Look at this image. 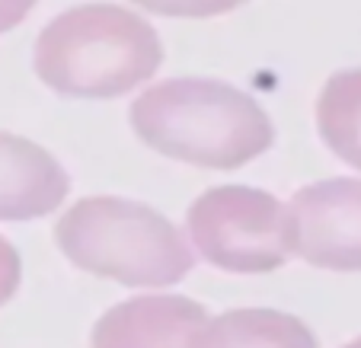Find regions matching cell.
<instances>
[{
  "mask_svg": "<svg viewBox=\"0 0 361 348\" xmlns=\"http://www.w3.org/2000/svg\"><path fill=\"white\" fill-rule=\"evenodd\" d=\"M128 122L150 151L202 170H240L275 141L259 99L208 77H173L131 103Z\"/></svg>",
  "mask_w": 361,
  "mask_h": 348,
  "instance_id": "cell-1",
  "label": "cell"
},
{
  "mask_svg": "<svg viewBox=\"0 0 361 348\" xmlns=\"http://www.w3.org/2000/svg\"><path fill=\"white\" fill-rule=\"evenodd\" d=\"M164 64V42L141 13L118 4H83L48 20L35 42V74L74 99H118Z\"/></svg>",
  "mask_w": 361,
  "mask_h": 348,
  "instance_id": "cell-2",
  "label": "cell"
},
{
  "mask_svg": "<svg viewBox=\"0 0 361 348\" xmlns=\"http://www.w3.org/2000/svg\"><path fill=\"white\" fill-rule=\"evenodd\" d=\"M55 240L71 266L125 287H173L195 266L189 237L135 198H80L58 218Z\"/></svg>",
  "mask_w": 361,
  "mask_h": 348,
  "instance_id": "cell-3",
  "label": "cell"
},
{
  "mask_svg": "<svg viewBox=\"0 0 361 348\" xmlns=\"http://www.w3.org/2000/svg\"><path fill=\"white\" fill-rule=\"evenodd\" d=\"M185 237L192 249L221 272H275L291 256L288 201L256 185H218L192 201Z\"/></svg>",
  "mask_w": 361,
  "mask_h": 348,
  "instance_id": "cell-4",
  "label": "cell"
},
{
  "mask_svg": "<svg viewBox=\"0 0 361 348\" xmlns=\"http://www.w3.org/2000/svg\"><path fill=\"white\" fill-rule=\"evenodd\" d=\"M291 256L326 272H361V179L333 176L288 201Z\"/></svg>",
  "mask_w": 361,
  "mask_h": 348,
  "instance_id": "cell-5",
  "label": "cell"
},
{
  "mask_svg": "<svg viewBox=\"0 0 361 348\" xmlns=\"http://www.w3.org/2000/svg\"><path fill=\"white\" fill-rule=\"evenodd\" d=\"M208 313L183 294H141L96 320L90 348H189Z\"/></svg>",
  "mask_w": 361,
  "mask_h": 348,
  "instance_id": "cell-6",
  "label": "cell"
},
{
  "mask_svg": "<svg viewBox=\"0 0 361 348\" xmlns=\"http://www.w3.org/2000/svg\"><path fill=\"white\" fill-rule=\"evenodd\" d=\"M71 176L55 154L0 131V220H39L64 205Z\"/></svg>",
  "mask_w": 361,
  "mask_h": 348,
  "instance_id": "cell-7",
  "label": "cell"
},
{
  "mask_svg": "<svg viewBox=\"0 0 361 348\" xmlns=\"http://www.w3.org/2000/svg\"><path fill=\"white\" fill-rule=\"evenodd\" d=\"M189 348H320V342L298 316L266 307H243L204 320Z\"/></svg>",
  "mask_w": 361,
  "mask_h": 348,
  "instance_id": "cell-8",
  "label": "cell"
},
{
  "mask_svg": "<svg viewBox=\"0 0 361 348\" xmlns=\"http://www.w3.org/2000/svg\"><path fill=\"white\" fill-rule=\"evenodd\" d=\"M317 131L342 163L361 170V68L339 70L323 83Z\"/></svg>",
  "mask_w": 361,
  "mask_h": 348,
  "instance_id": "cell-9",
  "label": "cell"
},
{
  "mask_svg": "<svg viewBox=\"0 0 361 348\" xmlns=\"http://www.w3.org/2000/svg\"><path fill=\"white\" fill-rule=\"evenodd\" d=\"M131 4L170 20H208V16L233 13L246 0H131Z\"/></svg>",
  "mask_w": 361,
  "mask_h": 348,
  "instance_id": "cell-10",
  "label": "cell"
},
{
  "mask_svg": "<svg viewBox=\"0 0 361 348\" xmlns=\"http://www.w3.org/2000/svg\"><path fill=\"white\" fill-rule=\"evenodd\" d=\"M20 281H23L20 253H16V246L7 237H0V307L16 294Z\"/></svg>",
  "mask_w": 361,
  "mask_h": 348,
  "instance_id": "cell-11",
  "label": "cell"
},
{
  "mask_svg": "<svg viewBox=\"0 0 361 348\" xmlns=\"http://www.w3.org/2000/svg\"><path fill=\"white\" fill-rule=\"evenodd\" d=\"M35 0H0V35L16 29L29 13H32Z\"/></svg>",
  "mask_w": 361,
  "mask_h": 348,
  "instance_id": "cell-12",
  "label": "cell"
},
{
  "mask_svg": "<svg viewBox=\"0 0 361 348\" xmlns=\"http://www.w3.org/2000/svg\"><path fill=\"white\" fill-rule=\"evenodd\" d=\"M342 348H361V339H352L348 345H342Z\"/></svg>",
  "mask_w": 361,
  "mask_h": 348,
  "instance_id": "cell-13",
  "label": "cell"
}]
</instances>
